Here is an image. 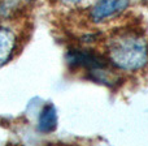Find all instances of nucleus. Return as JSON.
<instances>
[{
  "label": "nucleus",
  "instance_id": "nucleus-1",
  "mask_svg": "<svg viewBox=\"0 0 148 146\" xmlns=\"http://www.w3.org/2000/svg\"><path fill=\"white\" fill-rule=\"evenodd\" d=\"M107 55L117 69L136 72L148 63V43L138 31L118 30L108 38Z\"/></svg>",
  "mask_w": 148,
  "mask_h": 146
},
{
  "label": "nucleus",
  "instance_id": "nucleus-5",
  "mask_svg": "<svg viewBox=\"0 0 148 146\" xmlns=\"http://www.w3.org/2000/svg\"><path fill=\"white\" fill-rule=\"evenodd\" d=\"M57 127V111L53 104H47L42 110L38 120V131L42 133H51Z\"/></svg>",
  "mask_w": 148,
  "mask_h": 146
},
{
  "label": "nucleus",
  "instance_id": "nucleus-4",
  "mask_svg": "<svg viewBox=\"0 0 148 146\" xmlns=\"http://www.w3.org/2000/svg\"><path fill=\"white\" fill-rule=\"evenodd\" d=\"M16 48V35L12 30L0 28V65L5 64Z\"/></svg>",
  "mask_w": 148,
  "mask_h": 146
},
{
  "label": "nucleus",
  "instance_id": "nucleus-7",
  "mask_svg": "<svg viewBox=\"0 0 148 146\" xmlns=\"http://www.w3.org/2000/svg\"><path fill=\"white\" fill-rule=\"evenodd\" d=\"M23 1H31V0H23Z\"/></svg>",
  "mask_w": 148,
  "mask_h": 146
},
{
  "label": "nucleus",
  "instance_id": "nucleus-3",
  "mask_svg": "<svg viewBox=\"0 0 148 146\" xmlns=\"http://www.w3.org/2000/svg\"><path fill=\"white\" fill-rule=\"evenodd\" d=\"M127 5L129 0H97L91 8L90 18L94 22H103L122 13Z\"/></svg>",
  "mask_w": 148,
  "mask_h": 146
},
{
  "label": "nucleus",
  "instance_id": "nucleus-2",
  "mask_svg": "<svg viewBox=\"0 0 148 146\" xmlns=\"http://www.w3.org/2000/svg\"><path fill=\"white\" fill-rule=\"evenodd\" d=\"M68 64L72 68H84L90 72L108 67V59L88 50H70L66 55Z\"/></svg>",
  "mask_w": 148,
  "mask_h": 146
},
{
  "label": "nucleus",
  "instance_id": "nucleus-6",
  "mask_svg": "<svg viewBox=\"0 0 148 146\" xmlns=\"http://www.w3.org/2000/svg\"><path fill=\"white\" fill-rule=\"evenodd\" d=\"M61 1L66 3V4H78V3H82L84 0H61Z\"/></svg>",
  "mask_w": 148,
  "mask_h": 146
}]
</instances>
